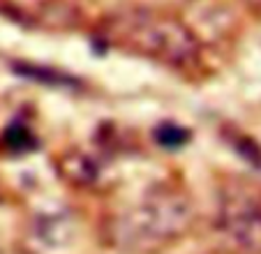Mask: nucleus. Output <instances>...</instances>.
Returning <instances> with one entry per match:
<instances>
[{
    "label": "nucleus",
    "mask_w": 261,
    "mask_h": 254,
    "mask_svg": "<svg viewBox=\"0 0 261 254\" xmlns=\"http://www.w3.org/2000/svg\"><path fill=\"white\" fill-rule=\"evenodd\" d=\"M197 222V206L185 187L160 183L102 220V243L118 254H162Z\"/></svg>",
    "instance_id": "f257e3e1"
},
{
    "label": "nucleus",
    "mask_w": 261,
    "mask_h": 254,
    "mask_svg": "<svg viewBox=\"0 0 261 254\" xmlns=\"http://www.w3.org/2000/svg\"><path fill=\"white\" fill-rule=\"evenodd\" d=\"M109 44L171 69L201 63V39L180 16L153 7H129L102 26Z\"/></svg>",
    "instance_id": "f03ea898"
},
{
    "label": "nucleus",
    "mask_w": 261,
    "mask_h": 254,
    "mask_svg": "<svg viewBox=\"0 0 261 254\" xmlns=\"http://www.w3.org/2000/svg\"><path fill=\"white\" fill-rule=\"evenodd\" d=\"M217 229L241 252H261V190L243 181H229L217 194Z\"/></svg>",
    "instance_id": "7ed1b4c3"
},
{
    "label": "nucleus",
    "mask_w": 261,
    "mask_h": 254,
    "mask_svg": "<svg viewBox=\"0 0 261 254\" xmlns=\"http://www.w3.org/2000/svg\"><path fill=\"white\" fill-rule=\"evenodd\" d=\"M247 10H252L254 14H261V0H243Z\"/></svg>",
    "instance_id": "20e7f679"
},
{
    "label": "nucleus",
    "mask_w": 261,
    "mask_h": 254,
    "mask_svg": "<svg viewBox=\"0 0 261 254\" xmlns=\"http://www.w3.org/2000/svg\"><path fill=\"white\" fill-rule=\"evenodd\" d=\"M3 194H5V185L0 183V201H3Z\"/></svg>",
    "instance_id": "39448f33"
},
{
    "label": "nucleus",
    "mask_w": 261,
    "mask_h": 254,
    "mask_svg": "<svg viewBox=\"0 0 261 254\" xmlns=\"http://www.w3.org/2000/svg\"><path fill=\"white\" fill-rule=\"evenodd\" d=\"M217 254H236V252H217Z\"/></svg>",
    "instance_id": "423d86ee"
}]
</instances>
